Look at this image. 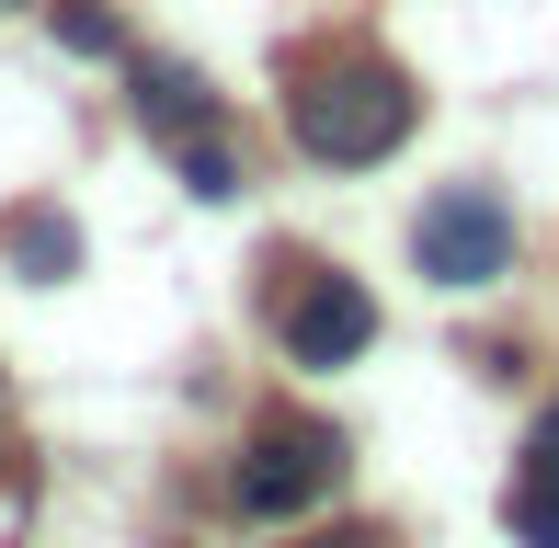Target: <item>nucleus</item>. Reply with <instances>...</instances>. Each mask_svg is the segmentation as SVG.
<instances>
[{"label": "nucleus", "mask_w": 559, "mask_h": 548, "mask_svg": "<svg viewBox=\"0 0 559 548\" xmlns=\"http://www.w3.org/2000/svg\"><path fill=\"white\" fill-rule=\"evenodd\" d=\"M171 160H183V183L206 194V206H217V194H240V160L217 148V127H206V138H171Z\"/></svg>", "instance_id": "obj_9"}, {"label": "nucleus", "mask_w": 559, "mask_h": 548, "mask_svg": "<svg viewBox=\"0 0 559 548\" xmlns=\"http://www.w3.org/2000/svg\"><path fill=\"white\" fill-rule=\"evenodd\" d=\"M0 252L35 274V286H58V274H81V229H69L58 206H12L0 217Z\"/></svg>", "instance_id": "obj_7"}, {"label": "nucleus", "mask_w": 559, "mask_h": 548, "mask_svg": "<svg viewBox=\"0 0 559 548\" xmlns=\"http://www.w3.org/2000/svg\"><path fill=\"white\" fill-rule=\"evenodd\" d=\"M412 127H423V92L400 81L389 58H332L320 81H297V148H309V160H332V171L389 160Z\"/></svg>", "instance_id": "obj_1"}, {"label": "nucleus", "mask_w": 559, "mask_h": 548, "mask_svg": "<svg viewBox=\"0 0 559 548\" xmlns=\"http://www.w3.org/2000/svg\"><path fill=\"white\" fill-rule=\"evenodd\" d=\"M46 23H58V46H69V58H115V12H104V0H58V12H46Z\"/></svg>", "instance_id": "obj_8"}, {"label": "nucleus", "mask_w": 559, "mask_h": 548, "mask_svg": "<svg viewBox=\"0 0 559 548\" xmlns=\"http://www.w3.org/2000/svg\"><path fill=\"white\" fill-rule=\"evenodd\" d=\"M343 480V434L332 422H263L251 434V457H240V514H309L320 491Z\"/></svg>", "instance_id": "obj_3"}, {"label": "nucleus", "mask_w": 559, "mask_h": 548, "mask_svg": "<svg viewBox=\"0 0 559 548\" xmlns=\"http://www.w3.org/2000/svg\"><path fill=\"white\" fill-rule=\"evenodd\" d=\"M502 526H514L525 548H559V412L537 422V445H525L514 491H502Z\"/></svg>", "instance_id": "obj_5"}, {"label": "nucleus", "mask_w": 559, "mask_h": 548, "mask_svg": "<svg viewBox=\"0 0 559 548\" xmlns=\"http://www.w3.org/2000/svg\"><path fill=\"white\" fill-rule=\"evenodd\" d=\"M274 320H286L297 366H354L377 343V297L354 286V274H320V263H297V286L274 297Z\"/></svg>", "instance_id": "obj_4"}, {"label": "nucleus", "mask_w": 559, "mask_h": 548, "mask_svg": "<svg viewBox=\"0 0 559 548\" xmlns=\"http://www.w3.org/2000/svg\"><path fill=\"white\" fill-rule=\"evenodd\" d=\"M412 263L435 274V286H491V274L514 263V206H502L491 183H445L435 206L412 217Z\"/></svg>", "instance_id": "obj_2"}, {"label": "nucleus", "mask_w": 559, "mask_h": 548, "mask_svg": "<svg viewBox=\"0 0 559 548\" xmlns=\"http://www.w3.org/2000/svg\"><path fill=\"white\" fill-rule=\"evenodd\" d=\"M138 115L160 138H206L217 127V92L194 81V69H171V58H138Z\"/></svg>", "instance_id": "obj_6"}]
</instances>
